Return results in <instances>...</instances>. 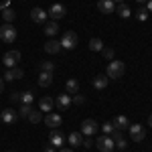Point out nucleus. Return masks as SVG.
<instances>
[{
  "mask_svg": "<svg viewBox=\"0 0 152 152\" xmlns=\"http://www.w3.org/2000/svg\"><path fill=\"white\" fill-rule=\"evenodd\" d=\"M97 10L102 14H112V12H116V4H114V0H99Z\"/></svg>",
  "mask_w": 152,
  "mask_h": 152,
  "instance_id": "nucleus-12",
  "label": "nucleus"
},
{
  "mask_svg": "<svg viewBox=\"0 0 152 152\" xmlns=\"http://www.w3.org/2000/svg\"><path fill=\"white\" fill-rule=\"evenodd\" d=\"M51 83H53V73L41 71V73H39V85H41V87H49Z\"/></svg>",
  "mask_w": 152,
  "mask_h": 152,
  "instance_id": "nucleus-18",
  "label": "nucleus"
},
{
  "mask_svg": "<svg viewBox=\"0 0 152 152\" xmlns=\"http://www.w3.org/2000/svg\"><path fill=\"white\" fill-rule=\"evenodd\" d=\"M148 12H152V0H148Z\"/></svg>",
  "mask_w": 152,
  "mask_h": 152,
  "instance_id": "nucleus-40",
  "label": "nucleus"
},
{
  "mask_svg": "<svg viewBox=\"0 0 152 152\" xmlns=\"http://www.w3.org/2000/svg\"><path fill=\"white\" fill-rule=\"evenodd\" d=\"M124 73H126V63H124V61H116V59H112V61L107 63V69H105L107 79H120Z\"/></svg>",
  "mask_w": 152,
  "mask_h": 152,
  "instance_id": "nucleus-1",
  "label": "nucleus"
},
{
  "mask_svg": "<svg viewBox=\"0 0 152 152\" xmlns=\"http://www.w3.org/2000/svg\"><path fill=\"white\" fill-rule=\"evenodd\" d=\"M53 105H55V99H53V97H49V95H45V97H41V99H39V110H41V112H45V114H49V112L53 110Z\"/></svg>",
  "mask_w": 152,
  "mask_h": 152,
  "instance_id": "nucleus-14",
  "label": "nucleus"
},
{
  "mask_svg": "<svg viewBox=\"0 0 152 152\" xmlns=\"http://www.w3.org/2000/svg\"><path fill=\"white\" fill-rule=\"evenodd\" d=\"M83 102H85V97H83V95H79V94H75L73 97H71V104H75V105H81Z\"/></svg>",
  "mask_w": 152,
  "mask_h": 152,
  "instance_id": "nucleus-32",
  "label": "nucleus"
},
{
  "mask_svg": "<svg viewBox=\"0 0 152 152\" xmlns=\"http://www.w3.org/2000/svg\"><path fill=\"white\" fill-rule=\"evenodd\" d=\"M45 51H47L49 55H55V53H59V51H61V43H59V41H53V39H51L47 45H45Z\"/></svg>",
  "mask_w": 152,
  "mask_h": 152,
  "instance_id": "nucleus-22",
  "label": "nucleus"
},
{
  "mask_svg": "<svg viewBox=\"0 0 152 152\" xmlns=\"http://www.w3.org/2000/svg\"><path fill=\"white\" fill-rule=\"evenodd\" d=\"M65 94H69V95L79 94V83H77V79H67V83H65Z\"/></svg>",
  "mask_w": 152,
  "mask_h": 152,
  "instance_id": "nucleus-19",
  "label": "nucleus"
},
{
  "mask_svg": "<svg viewBox=\"0 0 152 152\" xmlns=\"http://www.w3.org/2000/svg\"><path fill=\"white\" fill-rule=\"evenodd\" d=\"M24 75V71L20 69V67H10V69H6V73H4V81H14V79H20Z\"/></svg>",
  "mask_w": 152,
  "mask_h": 152,
  "instance_id": "nucleus-13",
  "label": "nucleus"
},
{
  "mask_svg": "<svg viewBox=\"0 0 152 152\" xmlns=\"http://www.w3.org/2000/svg\"><path fill=\"white\" fill-rule=\"evenodd\" d=\"M8 4H10V0H4V2L0 4V10H6V8H8Z\"/></svg>",
  "mask_w": 152,
  "mask_h": 152,
  "instance_id": "nucleus-36",
  "label": "nucleus"
},
{
  "mask_svg": "<svg viewBox=\"0 0 152 152\" xmlns=\"http://www.w3.org/2000/svg\"><path fill=\"white\" fill-rule=\"evenodd\" d=\"M95 142V146H97V150L99 152H112L114 150V138L110 136V134H102V136H97V140H94Z\"/></svg>",
  "mask_w": 152,
  "mask_h": 152,
  "instance_id": "nucleus-2",
  "label": "nucleus"
},
{
  "mask_svg": "<svg viewBox=\"0 0 152 152\" xmlns=\"http://www.w3.org/2000/svg\"><path fill=\"white\" fill-rule=\"evenodd\" d=\"M112 124H114V128H116V130H128L130 128V120L126 116H116Z\"/></svg>",
  "mask_w": 152,
  "mask_h": 152,
  "instance_id": "nucleus-16",
  "label": "nucleus"
},
{
  "mask_svg": "<svg viewBox=\"0 0 152 152\" xmlns=\"http://www.w3.org/2000/svg\"><path fill=\"white\" fill-rule=\"evenodd\" d=\"M31 112H33V107H31V105H26V104H23L20 107H18V116H20V118H28Z\"/></svg>",
  "mask_w": 152,
  "mask_h": 152,
  "instance_id": "nucleus-29",
  "label": "nucleus"
},
{
  "mask_svg": "<svg viewBox=\"0 0 152 152\" xmlns=\"http://www.w3.org/2000/svg\"><path fill=\"white\" fill-rule=\"evenodd\" d=\"M2 91H4V79L0 77V94H2Z\"/></svg>",
  "mask_w": 152,
  "mask_h": 152,
  "instance_id": "nucleus-38",
  "label": "nucleus"
},
{
  "mask_svg": "<svg viewBox=\"0 0 152 152\" xmlns=\"http://www.w3.org/2000/svg\"><path fill=\"white\" fill-rule=\"evenodd\" d=\"M83 146H85V148H91V146H94V140H91V136H85V138H83Z\"/></svg>",
  "mask_w": 152,
  "mask_h": 152,
  "instance_id": "nucleus-35",
  "label": "nucleus"
},
{
  "mask_svg": "<svg viewBox=\"0 0 152 152\" xmlns=\"http://www.w3.org/2000/svg\"><path fill=\"white\" fill-rule=\"evenodd\" d=\"M55 105H57L59 110H67L71 105V95L69 94H59L57 99H55Z\"/></svg>",
  "mask_w": 152,
  "mask_h": 152,
  "instance_id": "nucleus-15",
  "label": "nucleus"
},
{
  "mask_svg": "<svg viewBox=\"0 0 152 152\" xmlns=\"http://www.w3.org/2000/svg\"><path fill=\"white\" fill-rule=\"evenodd\" d=\"M20 102L26 105H33V102H35V95H33V91H23L20 94Z\"/></svg>",
  "mask_w": 152,
  "mask_h": 152,
  "instance_id": "nucleus-26",
  "label": "nucleus"
},
{
  "mask_svg": "<svg viewBox=\"0 0 152 152\" xmlns=\"http://www.w3.org/2000/svg\"><path fill=\"white\" fill-rule=\"evenodd\" d=\"M16 120V112L14 110H2L0 112V122L2 124H12Z\"/></svg>",
  "mask_w": 152,
  "mask_h": 152,
  "instance_id": "nucleus-17",
  "label": "nucleus"
},
{
  "mask_svg": "<svg viewBox=\"0 0 152 152\" xmlns=\"http://www.w3.org/2000/svg\"><path fill=\"white\" fill-rule=\"evenodd\" d=\"M53 69H55V63H53V61H43V63H41V71L53 73Z\"/></svg>",
  "mask_w": 152,
  "mask_h": 152,
  "instance_id": "nucleus-30",
  "label": "nucleus"
},
{
  "mask_svg": "<svg viewBox=\"0 0 152 152\" xmlns=\"http://www.w3.org/2000/svg\"><path fill=\"white\" fill-rule=\"evenodd\" d=\"M43 31H45V35H47V37H55L59 33V24L55 23V20H51V23L45 24V28H43Z\"/></svg>",
  "mask_w": 152,
  "mask_h": 152,
  "instance_id": "nucleus-23",
  "label": "nucleus"
},
{
  "mask_svg": "<svg viewBox=\"0 0 152 152\" xmlns=\"http://www.w3.org/2000/svg\"><path fill=\"white\" fill-rule=\"evenodd\" d=\"M107 81H110V79H107V75H97V77H94V87L95 89H105V87H107Z\"/></svg>",
  "mask_w": 152,
  "mask_h": 152,
  "instance_id": "nucleus-21",
  "label": "nucleus"
},
{
  "mask_svg": "<svg viewBox=\"0 0 152 152\" xmlns=\"http://www.w3.org/2000/svg\"><path fill=\"white\" fill-rule=\"evenodd\" d=\"M26 120H28L31 124H39V122L43 120V112H41V110H33V112L28 114V118H26Z\"/></svg>",
  "mask_w": 152,
  "mask_h": 152,
  "instance_id": "nucleus-25",
  "label": "nucleus"
},
{
  "mask_svg": "<svg viewBox=\"0 0 152 152\" xmlns=\"http://www.w3.org/2000/svg\"><path fill=\"white\" fill-rule=\"evenodd\" d=\"M10 99H12V102H20V94H12Z\"/></svg>",
  "mask_w": 152,
  "mask_h": 152,
  "instance_id": "nucleus-37",
  "label": "nucleus"
},
{
  "mask_svg": "<svg viewBox=\"0 0 152 152\" xmlns=\"http://www.w3.org/2000/svg\"><path fill=\"white\" fill-rule=\"evenodd\" d=\"M146 18H148V10L142 6L140 10H138V20H146Z\"/></svg>",
  "mask_w": 152,
  "mask_h": 152,
  "instance_id": "nucleus-34",
  "label": "nucleus"
},
{
  "mask_svg": "<svg viewBox=\"0 0 152 152\" xmlns=\"http://www.w3.org/2000/svg\"><path fill=\"white\" fill-rule=\"evenodd\" d=\"M67 142H69L71 146H81L83 144V134L81 132H71L69 138H67Z\"/></svg>",
  "mask_w": 152,
  "mask_h": 152,
  "instance_id": "nucleus-20",
  "label": "nucleus"
},
{
  "mask_svg": "<svg viewBox=\"0 0 152 152\" xmlns=\"http://www.w3.org/2000/svg\"><path fill=\"white\" fill-rule=\"evenodd\" d=\"M114 4H124V0H114Z\"/></svg>",
  "mask_w": 152,
  "mask_h": 152,
  "instance_id": "nucleus-41",
  "label": "nucleus"
},
{
  "mask_svg": "<svg viewBox=\"0 0 152 152\" xmlns=\"http://www.w3.org/2000/svg\"><path fill=\"white\" fill-rule=\"evenodd\" d=\"M2 18H4V23H12L16 18V12L12 8H6V10H2Z\"/></svg>",
  "mask_w": 152,
  "mask_h": 152,
  "instance_id": "nucleus-27",
  "label": "nucleus"
},
{
  "mask_svg": "<svg viewBox=\"0 0 152 152\" xmlns=\"http://www.w3.org/2000/svg\"><path fill=\"white\" fill-rule=\"evenodd\" d=\"M61 152H73V150H69V148H63V150H61Z\"/></svg>",
  "mask_w": 152,
  "mask_h": 152,
  "instance_id": "nucleus-43",
  "label": "nucleus"
},
{
  "mask_svg": "<svg viewBox=\"0 0 152 152\" xmlns=\"http://www.w3.org/2000/svg\"><path fill=\"white\" fill-rule=\"evenodd\" d=\"M97 122H94V120H83L81 122V134L83 136H94V134H97Z\"/></svg>",
  "mask_w": 152,
  "mask_h": 152,
  "instance_id": "nucleus-8",
  "label": "nucleus"
},
{
  "mask_svg": "<svg viewBox=\"0 0 152 152\" xmlns=\"http://www.w3.org/2000/svg\"><path fill=\"white\" fill-rule=\"evenodd\" d=\"M89 49H91V51H102V49H104L102 39H91V41H89Z\"/></svg>",
  "mask_w": 152,
  "mask_h": 152,
  "instance_id": "nucleus-28",
  "label": "nucleus"
},
{
  "mask_svg": "<svg viewBox=\"0 0 152 152\" xmlns=\"http://www.w3.org/2000/svg\"><path fill=\"white\" fill-rule=\"evenodd\" d=\"M0 124H2V122H0Z\"/></svg>",
  "mask_w": 152,
  "mask_h": 152,
  "instance_id": "nucleus-46",
  "label": "nucleus"
},
{
  "mask_svg": "<svg viewBox=\"0 0 152 152\" xmlns=\"http://www.w3.org/2000/svg\"><path fill=\"white\" fill-rule=\"evenodd\" d=\"M49 142H51V146H53V148H61V146L65 144V138H63V134L55 128L51 134H49Z\"/></svg>",
  "mask_w": 152,
  "mask_h": 152,
  "instance_id": "nucleus-9",
  "label": "nucleus"
},
{
  "mask_svg": "<svg viewBox=\"0 0 152 152\" xmlns=\"http://www.w3.org/2000/svg\"><path fill=\"white\" fill-rule=\"evenodd\" d=\"M130 138H132V142H142L144 138H146V130H144V126L142 124H130Z\"/></svg>",
  "mask_w": 152,
  "mask_h": 152,
  "instance_id": "nucleus-5",
  "label": "nucleus"
},
{
  "mask_svg": "<svg viewBox=\"0 0 152 152\" xmlns=\"http://www.w3.org/2000/svg\"><path fill=\"white\" fill-rule=\"evenodd\" d=\"M47 16L49 14L43 10V8H39V6L31 10V18H33V23H37V24H45L47 23Z\"/></svg>",
  "mask_w": 152,
  "mask_h": 152,
  "instance_id": "nucleus-10",
  "label": "nucleus"
},
{
  "mask_svg": "<svg viewBox=\"0 0 152 152\" xmlns=\"http://www.w3.org/2000/svg\"><path fill=\"white\" fill-rule=\"evenodd\" d=\"M18 61H20V53H18V51H8V53H4V57H2V63H4L6 69L16 67Z\"/></svg>",
  "mask_w": 152,
  "mask_h": 152,
  "instance_id": "nucleus-6",
  "label": "nucleus"
},
{
  "mask_svg": "<svg viewBox=\"0 0 152 152\" xmlns=\"http://www.w3.org/2000/svg\"><path fill=\"white\" fill-rule=\"evenodd\" d=\"M116 12L120 18H130V14H132L130 6H126V4H116Z\"/></svg>",
  "mask_w": 152,
  "mask_h": 152,
  "instance_id": "nucleus-24",
  "label": "nucleus"
},
{
  "mask_svg": "<svg viewBox=\"0 0 152 152\" xmlns=\"http://www.w3.org/2000/svg\"><path fill=\"white\" fill-rule=\"evenodd\" d=\"M45 152H55V150H53V146H47V148H45Z\"/></svg>",
  "mask_w": 152,
  "mask_h": 152,
  "instance_id": "nucleus-39",
  "label": "nucleus"
},
{
  "mask_svg": "<svg viewBox=\"0 0 152 152\" xmlns=\"http://www.w3.org/2000/svg\"><path fill=\"white\" fill-rule=\"evenodd\" d=\"M59 43H61V49H65V51H71V49L77 47V35H75L73 31H65Z\"/></svg>",
  "mask_w": 152,
  "mask_h": 152,
  "instance_id": "nucleus-4",
  "label": "nucleus"
},
{
  "mask_svg": "<svg viewBox=\"0 0 152 152\" xmlns=\"http://www.w3.org/2000/svg\"><path fill=\"white\" fill-rule=\"evenodd\" d=\"M102 130H104V134H112V132H114V124H112V122H105V124H102Z\"/></svg>",
  "mask_w": 152,
  "mask_h": 152,
  "instance_id": "nucleus-31",
  "label": "nucleus"
},
{
  "mask_svg": "<svg viewBox=\"0 0 152 152\" xmlns=\"http://www.w3.org/2000/svg\"><path fill=\"white\" fill-rule=\"evenodd\" d=\"M49 18H53V20H59V18H63L65 14H67V8H65V4H53L51 8H49Z\"/></svg>",
  "mask_w": 152,
  "mask_h": 152,
  "instance_id": "nucleus-7",
  "label": "nucleus"
},
{
  "mask_svg": "<svg viewBox=\"0 0 152 152\" xmlns=\"http://www.w3.org/2000/svg\"><path fill=\"white\" fill-rule=\"evenodd\" d=\"M102 53H104V57H105V59H110V61L114 59V55H116V53H114V49H112V47H107V49H102Z\"/></svg>",
  "mask_w": 152,
  "mask_h": 152,
  "instance_id": "nucleus-33",
  "label": "nucleus"
},
{
  "mask_svg": "<svg viewBox=\"0 0 152 152\" xmlns=\"http://www.w3.org/2000/svg\"><path fill=\"white\" fill-rule=\"evenodd\" d=\"M0 39L4 41V43H14L16 41V28L12 26V23H4L0 26Z\"/></svg>",
  "mask_w": 152,
  "mask_h": 152,
  "instance_id": "nucleus-3",
  "label": "nucleus"
},
{
  "mask_svg": "<svg viewBox=\"0 0 152 152\" xmlns=\"http://www.w3.org/2000/svg\"><path fill=\"white\" fill-rule=\"evenodd\" d=\"M8 152H14V150H8Z\"/></svg>",
  "mask_w": 152,
  "mask_h": 152,
  "instance_id": "nucleus-45",
  "label": "nucleus"
},
{
  "mask_svg": "<svg viewBox=\"0 0 152 152\" xmlns=\"http://www.w3.org/2000/svg\"><path fill=\"white\" fill-rule=\"evenodd\" d=\"M148 126H150V128H152V116L148 118Z\"/></svg>",
  "mask_w": 152,
  "mask_h": 152,
  "instance_id": "nucleus-42",
  "label": "nucleus"
},
{
  "mask_svg": "<svg viewBox=\"0 0 152 152\" xmlns=\"http://www.w3.org/2000/svg\"><path fill=\"white\" fill-rule=\"evenodd\" d=\"M138 2H146V0H138Z\"/></svg>",
  "mask_w": 152,
  "mask_h": 152,
  "instance_id": "nucleus-44",
  "label": "nucleus"
},
{
  "mask_svg": "<svg viewBox=\"0 0 152 152\" xmlns=\"http://www.w3.org/2000/svg\"><path fill=\"white\" fill-rule=\"evenodd\" d=\"M61 122H63V118L59 116V114H55V112H49L47 116H45V124H47L49 128H59L61 126Z\"/></svg>",
  "mask_w": 152,
  "mask_h": 152,
  "instance_id": "nucleus-11",
  "label": "nucleus"
}]
</instances>
